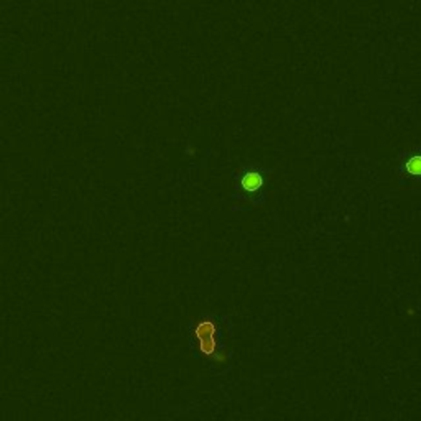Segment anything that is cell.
<instances>
[{
	"instance_id": "obj_2",
	"label": "cell",
	"mask_w": 421,
	"mask_h": 421,
	"mask_svg": "<svg viewBox=\"0 0 421 421\" xmlns=\"http://www.w3.org/2000/svg\"><path fill=\"white\" fill-rule=\"evenodd\" d=\"M242 185H244V189H247V191H255V189H258L262 186V176L258 173H255V171L245 173L244 180H242Z\"/></svg>"
},
{
	"instance_id": "obj_1",
	"label": "cell",
	"mask_w": 421,
	"mask_h": 421,
	"mask_svg": "<svg viewBox=\"0 0 421 421\" xmlns=\"http://www.w3.org/2000/svg\"><path fill=\"white\" fill-rule=\"evenodd\" d=\"M216 326L212 324L211 321H203L196 326V329H194V334H196L198 341H199V347H201V352L207 357H211L212 354L216 352L217 349V341H216Z\"/></svg>"
},
{
	"instance_id": "obj_3",
	"label": "cell",
	"mask_w": 421,
	"mask_h": 421,
	"mask_svg": "<svg viewBox=\"0 0 421 421\" xmlns=\"http://www.w3.org/2000/svg\"><path fill=\"white\" fill-rule=\"evenodd\" d=\"M406 168L413 175H421V157H413L408 160Z\"/></svg>"
}]
</instances>
